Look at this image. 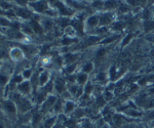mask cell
<instances>
[{"label": "cell", "mask_w": 154, "mask_h": 128, "mask_svg": "<svg viewBox=\"0 0 154 128\" xmlns=\"http://www.w3.org/2000/svg\"><path fill=\"white\" fill-rule=\"evenodd\" d=\"M1 111L3 112L4 116H6V118H8L11 121H16L18 119L19 113H18L17 105L11 100H9V98H4Z\"/></svg>", "instance_id": "obj_1"}, {"label": "cell", "mask_w": 154, "mask_h": 128, "mask_svg": "<svg viewBox=\"0 0 154 128\" xmlns=\"http://www.w3.org/2000/svg\"><path fill=\"white\" fill-rule=\"evenodd\" d=\"M17 108H18L19 115L28 114V112L33 108V103L26 97H22L18 102L16 103Z\"/></svg>", "instance_id": "obj_2"}, {"label": "cell", "mask_w": 154, "mask_h": 128, "mask_svg": "<svg viewBox=\"0 0 154 128\" xmlns=\"http://www.w3.org/2000/svg\"><path fill=\"white\" fill-rule=\"evenodd\" d=\"M8 58L12 61L21 63L26 58V55H25L24 50L21 47H19V46H12L8 51Z\"/></svg>", "instance_id": "obj_3"}, {"label": "cell", "mask_w": 154, "mask_h": 128, "mask_svg": "<svg viewBox=\"0 0 154 128\" xmlns=\"http://www.w3.org/2000/svg\"><path fill=\"white\" fill-rule=\"evenodd\" d=\"M14 9V12H16L17 18L24 19V21H31L34 16V12L29 8L28 6L27 7H19L17 6Z\"/></svg>", "instance_id": "obj_4"}, {"label": "cell", "mask_w": 154, "mask_h": 128, "mask_svg": "<svg viewBox=\"0 0 154 128\" xmlns=\"http://www.w3.org/2000/svg\"><path fill=\"white\" fill-rule=\"evenodd\" d=\"M28 7L33 12H37V13H45V11L49 8V3L46 1H37V2H30L28 4Z\"/></svg>", "instance_id": "obj_5"}, {"label": "cell", "mask_w": 154, "mask_h": 128, "mask_svg": "<svg viewBox=\"0 0 154 128\" xmlns=\"http://www.w3.org/2000/svg\"><path fill=\"white\" fill-rule=\"evenodd\" d=\"M20 94H22L23 97H29L30 93L32 91V84L29 80H24L21 84L17 86V90Z\"/></svg>", "instance_id": "obj_6"}, {"label": "cell", "mask_w": 154, "mask_h": 128, "mask_svg": "<svg viewBox=\"0 0 154 128\" xmlns=\"http://www.w3.org/2000/svg\"><path fill=\"white\" fill-rule=\"evenodd\" d=\"M54 89L56 90L57 93L63 94V93L66 91V88H67V86H66L67 81H66V79L59 77V78H57V80L54 81Z\"/></svg>", "instance_id": "obj_7"}, {"label": "cell", "mask_w": 154, "mask_h": 128, "mask_svg": "<svg viewBox=\"0 0 154 128\" xmlns=\"http://www.w3.org/2000/svg\"><path fill=\"white\" fill-rule=\"evenodd\" d=\"M57 100H58V98H57L56 95L48 94V97H46L45 102L41 105L42 111H43V112H45V111H48V110L53 109L54 104H56V102H57Z\"/></svg>", "instance_id": "obj_8"}, {"label": "cell", "mask_w": 154, "mask_h": 128, "mask_svg": "<svg viewBox=\"0 0 154 128\" xmlns=\"http://www.w3.org/2000/svg\"><path fill=\"white\" fill-rule=\"evenodd\" d=\"M49 79H51V73H49L48 70L42 71V72L39 74V76H38V84H39V86H40V87L45 86L49 82Z\"/></svg>", "instance_id": "obj_9"}, {"label": "cell", "mask_w": 154, "mask_h": 128, "mask_svg": "<svg viewBox=\"0 0 154 128\" xmlns=\"http://www.w3.org/2000/svg\"><path fill=\"white\" fill-rule=\"evenodd\" d=\"M100 23V19L98 16H91L85 21V29H95L98 24Z\"/></svg>", "instance_id": "obj_10"}, {"label": "cell", "mask_w": 154, "mask_h": 128, "mask_svg": "<svg viewBox=\"0 0 154 128\" xmlns=\"http://www.w3.org/2000/svg\"><path fill=\"white\" fill-rule=\"evenodd\" d=\"M28 23L30 25V27L32 28V30H33L34 34H37V35H42V34H43L44 30L39 22L35 21V19H31V21H29Z\"/></svg>", "instance_id": "obj_11"}, {"label": "cell", "mask_w": 154, "mask_h": 128, "mask_svg": "<svg viewBox=\"0 0 154 128\" xmlns=\"http://www.w3.org/2000/svg\"><path fill=\"white\" fill-rule=\"evenodd\" d=\"M75 104H74L73 102H71V100H66L65 102V105H64V114L65 115H69L71 114V113H73L74 111H75Z\"/></svg>", "instance_id": "obj_12"}, {"label": "cell", "mask_w": 154, "mask_h": 128, "mask_svg": "<svg viewBox=\"0 0 154 128\" xmlns=\"http://www.w3.org/2000/svg\"><path fill=\"white\" fill-rule=\"evenodd\" d=\"M113 21V16L110 12H106V13H103L100 18V24L103 25V26H107Z\"/></svg>", "instance_id": "obj_13"}, {"label": "cell", "mask_w": 154, "mask_h": 128, "mask_svg": "<svg viewBox=\"0 0 154 128\" xmlns=\"http://www.w3.org/2000/svg\"><path fill=\"white\" fill-rule=\"evenodd\" d=\"M78 55H75V53H72V52H67L65 55H64V61L67 65H72V64H75L74 61L77 60Z\"/></svg>", "instance_id": "obj_14"}, {"label": "cell", "mask_w": 154, "mask_h": 128, "mask_svg": "<svg viewBox=\"0 0 154 128\" xmlns=\"http://www.w3.org/2000/svg\"><path fill=\"white\" fill-rule=\"evenodd\" d=\"M57 121H58V118L56 116H51V117L46 118L43 122V128H53L54 125H56Z\"/></svg>", "instance_id": "obj_15"}, {"label": "cell", "mask_w": 154, "mask_h": 128, "mask_svg": "<svg viewBox=\"0 0 154 128\" xmlns=\"http://www.w3.org/2000/svg\"><path fill=\"white\" fill-rule=\"evenodd\" d=\"M64 105H65V102H64L63 98H58L56 102V104L54 106V113H60L61 111H63L64 109Z\"/></svg>", "instance_id": "obj_16"}, {"label": "cell", "mask_w": 154, "mask_h": 128, "mask_svg": "<svg viewBox=\"0 0 154 128\" xmlns=\"http://www.w3.org/2000/svg\"><path fill=\"white\" fill-rule=\"evenodd\" d=\"M88 81V74L85 73H80L77 75L76 77V83L79 86H82L85 84V82Z\"/></svg>", "instance_id": "obj_17"}, {"label": "cell", "mask_w": 154, "mask_h": 128, "mask_svg": "<svg viewBox=\"0 0 154 128\" xmlns=\"http://www.w3.org/2000/svg\"><path fill=\"white\" fill-rule=\"evenodd\" d=\"M22 76H23L24 80H29L32 78V76H33V70L30 68H25L23 71H22Z\"/></svg>", "instance_id": "obj_18"}, {"label": "cell", "mask_w": 154, "mask_h": 128, "mask_svg": "<svg viewBox=\"0 0 154 128\" xmlns=\"http://www.w3.org/2000/svg\"><path fill=\"white\" fill-rule=\"evenodd\" d=\"M93 91H94V85L89 82L86 83V84L84 85V88H83V93L86 95H89Z\"/></svg>", "instance_id": "obj_19"}, {"label": "cell", "mask_w": 154, "mask_h": 128, "mask_svg": "<svg viewBox=\"0 0 154 128\" xmlns=\"http://www.w3.org/2000/svg\"><path fill=\"white\" fill-rule=\"evenodd\" d=\"M93 68H94L93 64H91V63H86L85 65L83 66V68H82V73L88 74L89 72H91V71H93Z\"/></svg>", "instance_id": "obj_20"}, {"label": "cell", "mask_w": 154, "mask_h": 128, "mask_svg": "<svg viewBox=\"0 0 154 128\" xmlns=\"http://www.w3.org/2000/svg\"><path fill=\"white\" fill-rule=\"evenodd\" d=\"M145 31H153L154 30V21H148L145 23Z\"/></svg>", "instance_id": "obj_21"}, {"label": "cell", "mask_w": 154, "mask_h": 128, "mask_svg": "<svg viewBox=\"0 0 154 128\" xmlns=\"http://www.w3.org/2000/svg\"><path fill=\"white\" fill-rule=\"evenodd\" d=\"M84 115V111L82 109H76L74 111V117L75 118H81Z\"/></svg>", "instance_id": "obj_22"}, {"label": "cell", "mask_w": 154, "mask_h": 128, "mask_svg": "<svg viewBox=\"0 0 154 128\" xmlns=\"http://www.w3.org/2000/svg\"><path fill=\"white\" fill-rule=\"evenodd\" d=\"M118 4L116 3V1H107L106 3H105V6H106V8H110V9H112L114 8V7H116Z\"/></svg>", "instance_id": "obj_23"}, {"label": "cell", "mask_w": 154, "mask_h": 128, "mask_svg": "<svg viewBox=\"0 0 154 128\" xmlns=\"http://www.w3.org/2000/svg\"><path fill=\"white\" fill-rule=\"evenodd\" d=\"M97 80L99 81V82H102V81H105L106 79V74L105 73H99L98 75H97Z\"/></svg>", "instance_id": "obj_24"}, {"label": "cell", "mask_w": 154, "mask_h": 128, "mask_svg": "<svg viewBox=\"0 0 154 128\" xmlns=\"http://www.w3.org/2000/svg\"><path fill=\"white\" fill-rule=\"evenodd\" d=\"M116 38H117V36H114V37H107V38L105 39V40L103 41V43L104 44H107V43H112L113 41H115L116 40Z\"/></svg>", "instance_id": "obj_25"}, {"label": "cell", "mask_w": 154, "mask_h": 128, "mask_svg": "<svg viewBox=\"0 0 154 128\" xmlns=\"http://www.w3.org/2000/svg\"><path fill=\"white\" fill-rule=\"evenodd\" d=\"M97 104H98L99 107H103L105 105V100H104V98L102 97H99L98 100H97Z\"/></svg>", "instance_id": "obj_26"}, {"label": "cell", "mask_w": 154, "mask_h": 128, "mask_svg": "<svg viewBox=\"0 0 154 128\" xmlns=\"http://www.w3.org/2000/svg\"><path fill=\"white\" fill-rule=\"evenodd\" d=\"M122 26H123V25L122 24H121V23H116L115 25H114V30H121V29H122Z\"/></svg>", "instance_id": "obj_27"}, {"label": "cell", "mask_w": 154, "mask_h": 128, "mask_svg": "<svg viewBox=\"0 0 154 128\" xmlns=\"http://www.w3.org/2000/svg\"><path fill=\"white\" fill-rule=\"evenodd\" d=\"M121 128H137V126L134 124H125V125H123Z\"/></svg>", "instance_id": "obj_28"}, {"label": "cell", "mask_w": 154, "mask_h": 128, "mask_svg": "<svg viewBox=\"0 0 154 128\" xmlns=\"http://www.w3.org/2000/svg\"><path fill=\"white\" fill-rule=\"evenodd\" d=\"M0 128H6L5 124H4L3 120H0Z\"/></svg>", "instance_id": "obj_29"}, {"label": "cell", "mask_w": 154, "mask_h": 128, "mask_svg": "<svg viewBox=\"0 0 154 128\" xmlns=\"http://www.w3.org/2000/svg\"><path fill=\"white\" fill-rule=\"evenodd\" d=\"M2 116H4V114H3V112L0 110V120H3L4 119V117H2Z\"/></svg>", "instance_id": "obj_30"}, {"label": "cell", "mask_w": 154, "mask_h": 128, "mask_svg": "<svg viewBox=\"0 0 154 128\" xmlns=\"http://www.w3.org/2000/svg\"><path fill=\"white\" fill-rule=\"evenodd\" d=\"M20 128H30V127L28 126V125H22V126L20 127Z\"/></svg>", "instance_id": "obj_31"}, {"label": "cell", "mask_w": 154, "mask_h": 128, "mask_svg": "<svg viewBox=\"0 0 154 128\" xmlns=\"http://www.w3.org/2000/svg\"><path fill=\"white\" fill-rule=\"evenodd\" d=\"M102 128H111V127H110V125H107L106 124V125H104V126L102 127Z\"/></svg>", "instance_id": "obj_32"}, {"label": "cell", "mask_w": 154, "mask_h": 128, "mask_svg": "<svg viewBox=\"0 0 154 128\" xmlns=\"http://www.w3.org/2000/svg\"><path fill=\"white\" fill-rule=\"evenodd\" d=\"M137 128H145V127L142 126V125H140V126H137Z\"/></svg>", "instance_id": "obj_33"}, {"label": "cell", "mask_w": 154, "mask_h": 128, "mask_svg": "<svg viewBox=\"0 0 154 128\" xmlns=\"http://www.w3.org/2000/svg\"><path fill=\"white\" fill-rule=\"evenodd\" d=\"M2 67V61H0V69H1Z\"/></svg>", "instance_id": "obj_34"}]
</instances>
